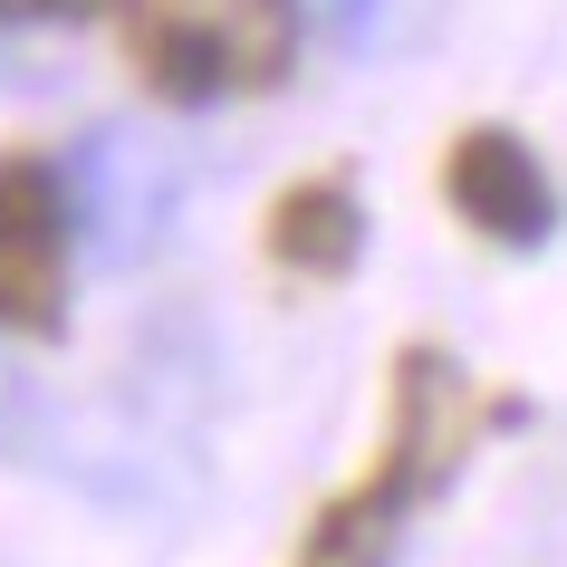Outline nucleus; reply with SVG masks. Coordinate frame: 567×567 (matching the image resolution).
I'll return each mask as SVG.
<instances>
[{
    "label": "nucleus",
    "instance_id": "f257e3e1",
    "mask_svg": "<svg viewBox=\"0 0 567 567\" xmlns=\"http://www.w3.org/2000/svg\"><path fill=\"white\" fill-rule=\"evenodd\" d=\"M509 414H519V404H501L452 347H433V337L394 347L385 433H375V452H365V472L347 481V491H328V501L308 509L289 567H394L404 558V529L462 481V462L481 452V433L509 423Z\"/></svg>",
    "mask_w": 567,
    "mask_h": 567
},
{
    "label": "nucleus",
    "instance_id": "f03ea898",
    "mask_svg": "<svg viewBox=\"0 0 567 567\" xmlns=\"http://www.w3.org/2000/svg\"><path fill=\"white\" fill-rule=\"evenodd\" d=\"M125 39V68L164 106H240L289 87L308 39L299 0H106Z\"/></svg>",
    "mask_w": 567,
    "mask_h": 567
},
{
    "label": "nucleus",
    "instance_id": "7ed1b4c3",
    "mask_svg": "<svg viewBox=\"0 0 567 567\" xmlns=\"http://www.w3.org/2000/svg\"><path fill=\"white\" fill-rule=\"evenodd\" d=\"M68 250H78L68 174L49 154H0V337L30 347L68 337Z\"/></svg>",
    "mask_w": 567,
    "mask_h": 567
},
{
    "label": "nucleus",
    "instance_id": "20e7f679",
    "mask_svg": "<svg viewBox=\"0 0 567 567\" xmlns=\"http://www.w3.org/2000/svg\"><path fill=\"white\" fill-rule=\"evenodd\" d=\"M443 203L491 250H548L558 240V183H548V164H538V145L519 125H462L452 135L443 145Z\"/></svg>",
    "mask_w": 567,
    "mask_h": 567
},
{
    "label": "nucleus",
    "instance_id": "39448f33",
    "mask_svg": "<svg viewBox=\"0 0 567 567\" xmlns=\"http://www.w3.org/2000/svg\"><path fill=\"white\" fill-rule=\"evenodd\" d=\"M68 174V212H78V240L87 250H106V260H135L164 221H174V174L154 164V145H135V135H87V145L59 164Z\"/></svg>",
    "mask_w": 567,
    "mask_h": 567
},
{
    "label": "nucleus",
    "instance_id": "423d86ee",
    "mask_svg": "<svg viewBox=\"0 0 567 567\" xmlns=\"http://www.w3.org/2000/svg\"><path fill=\"white\" fill-rule=\"evenodd\" d=\"M260 250H269V269H289V279H308V289L357 279V260H365L357 174H299L279 203L260 212Z\"/></svg>",
    "mask_w": 567,
    "mask_h": 567
},
{
    "label": "nucleus",
    "instance_id": "0eeeda50",
    "mask_svg": "<svg viewBox=\"0 0 567 567\" xmlns=\"http://www.w3.org/2000/svg\"><path fill=\"white\" fill-rule=\"evenodd\" d=\"M87 0H0V20H78Z\"/></svg>",
    "mask_w": 567,
    "mask_h": 567
},
{
    "label": "nucleus",
    "instance_id": "6e6552de",
    "mask_svg": "<svg viewBox=\"0 0 567 567\" xmlns=\"http://www.w3.org/2000/svg\"><path fill=\"white\" fill-rule=\"evenodd\" d=\"M20 443V385H10V375H0V452Z\"/></svg>",
    "mask_w": 567,
    "mask_h": 567
}]
</instances>
